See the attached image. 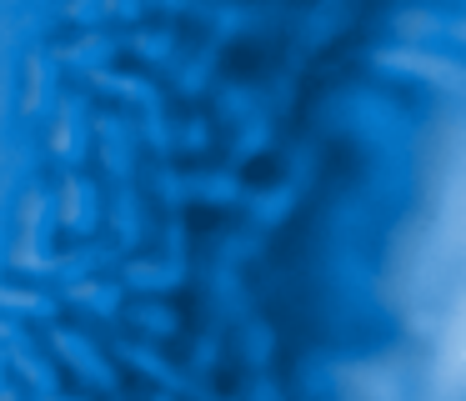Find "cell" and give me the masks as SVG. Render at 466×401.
<instances>
[{
    "label": "cell",
    "instance_id": "obj_2",
    "mask_svg": "<svg viewBox=\"0 0 466 401\" xmlns=\"http://www.w3.org/2000/svg\"><path fill=\"white\" fill-rule=\"evenodd\" d=\"M381 66H406V70H416V76H441V86H456V66H446V60H431V56H411V50L381 56Z\"/></svg>",
    "mask_w": 466,
    "mask_h": 401
},
{
    "label": "cell",
    "instance_id": "obj_1",
    "mask_svg": "<svg viewBox=\"0 0 466 401\" xmlns=\"http://www.w3.org/2000/svg\"><path fill=\"white\" fill-rule=\"evenodd\" d=\"M441 386L446 396H456V386H461V301H451V316L441 331Z\"/></svg>",
    "mask_w": 466,
    "mask_h": 401
}]
</instances>
